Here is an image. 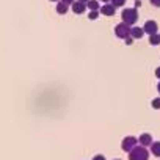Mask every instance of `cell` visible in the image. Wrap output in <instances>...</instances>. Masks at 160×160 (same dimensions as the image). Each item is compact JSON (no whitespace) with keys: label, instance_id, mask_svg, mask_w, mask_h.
I'll return each instance as SVG.
<instances>
[{"label":"cell","instance_id":"cell-1","mask_svg":"<svg viewBox=\"0 0 160 160\" xmlns=\"http://www.w3.org/2000/svg\"><path fill=\"white\" fill-rule=\"evenodd\" d=\"M149 158V151L144 146H135L129 152V160H148Z\"/></svg>","mask_w":160,"mask_h":160},{"label":"cell","instance_id":"cell-2","mask_svg":"<svg viewBox=\"0 0 160 160\" xmlns=\"http://www.w3.org/2000/svg\"><path fill=\"white\" fill-rule=\"evenodd\" d=\"M121 19H122L124 24H127V25H133V24L138 21L137 8H126V10L121 13Z\"/></svg>","mask_w":160,"mask_h":160},{"label":"cell","instance_id":"cell-3","mask_svg":"<svg viewBox=\"0 0 160 160\" xmlns=\"http://www.w3.org/2000/svg\"><path fill=\"white\" fill-rule=\"evenodd\" d=\"M130 28H132L130 25L121 22V24H118V25L115 27V35H116L118 38H121V39H126L127 36H130Z\"/></svg>","mask_w":160,"mask_h":160},{"label":"cell","instance_id":"cell-4","mask_svg":"<svg viewBox=\"0 0 160 160\" xmlns=\"http://www.w3.org/2000/svg\"><path fill=\"white\" fill-rule=\"evenodd\" d=\"M137 141H138V138H135V137H126L124 140H122V143H121V148H122V151H126V152H130L135 146H137Z\"/></svg>","mask_w":160,"mask_h":160},{"label":"cell","instance_id":"cell-5","mask_svg":"<svg viewBox=\"0 0 160 160\" xmlns=\"http://www.w3.org/2000/svg\"><path fill=\"white\" fill-rule=\"evenodd\" d=\"M143 30H144V33H148V35H154V33H157L158 25H157V22H155V21H148V22L144 24Z\"/></svg>","mask_w":160,"mask_h":160},{"label":"cell","instance_id":"cell-6","mask_svg":"<svg viewBox=\"0 0 160 160\" xmlns=\"http://www.w3.org/2000/svg\"><path fill=\"white\" fill-rule=\"evenodd\" d=\"M71 7H72V11H74L75 14H83V13H85V10H87V3L78 2V0H75V2H74Z\"/></svg>","mask_w":160,"mask_h":160},{"label":"cell","instance_id":"cell-7","mask_svg":"<svg viewBox=\"0 0 160 160\" xmlns=\"http://www.w3.org/2000/svg\"><path fill=\"white\" fill-rule=\"evenodd\" d=\"M138 141H140V144L141 146H144V148H148V146H151L154 141H152V135L151 133H141L140 135V138H138Z\"/></svg>","mask_w":160,"mask_h":160},{"label":"cell","instance_id":"cell-8","mask_svg":"<svg viewBox=\"0 0 160 160\" xmlns=\"http://www.w3.org/2000/svg\"><path fill=\"white\" fill-rule=\"evenodd\" d=\"M101 13L104 14V16H113L115 13H116V7H113L112 3H107V5H104L102 8H101Z\"/></svg>","mask_w":160,"mask_h":160},{"label":"cell","instance_id":"cell-9","mask_svg":"<svg viewBox=\"0 0 160 160\" xmlns=\"http://www.w3.org/2000/svg\"><path fill=\"white\" fill-rule=\"evenodd\" d=\"M144 35V30L143 28H140V27H132L130 28V36L133 38V39H138V38H141Z\"/></svg>","mask_w":160,"mask_h":160},{"label":"cell","instance_id":"cell-10","mask_svg":"<svg viewBox=\"0 0 160 160\" xmlns=\"http://www.w3.org/2000/svg\"><path fill=\"white\" fill-rule=\"evenodd\" d=\"M151 152H152V155L160 158V141H154L151 144Z\"/></svg>","mask_w":160,"mask_h":160},{"label":"cell","instance_id":"cell-11","mask_svg":"<svg viewBox=\"0 0 160 160\" xmlns=\"http://www.w3.org/2000/svg\"><path fill=\"white\" fill-rule=\"evenodd\" d=\"M68 10H69V5H66L63 2H58V5H57V13L58 14H66Z\"/></svg>","mask_w":160,"mask_h":160},{"label":"cell","instance_id":"cell-12","mask_svg":"<svg viewBox=\"0 0 160 160\" xmlns=\"http://www.w3.org/2000/svg\"><path fill=\"white\" fill-rule=\"evenodd\" d=\"M149 44H151V46H158V44H160V35H158V33L149 35Z\"/></svg>","mask_w":160,"mask_h":160},{"label":"cell","instance_id":"cell-13","mask_svg":"<svg viewBox=\"0 0 160 160\" xmlns=\"http://www.w3.org/2000/svg\"><path fill=\"white\" fill-rule=\"evenodd\" d=\"M87 7H88L91 11H98V10H99V2H98V0H88Z\"/></svg>","mask_w":160,"mask_h":160},{"label":"cell","instance_id":"cell-14","mask_svg":"<svg viewBox=\"0 0 160 160\" xmlns=\"http://www.w3.org/2000/svg\"><path fill=\"white\" fill-rule=\"evenodd\" d=\"M151 105H152V108H155V110H160V98H155V99H152Z\"/></svg>","mask_w":160,"mask_h":160},{"label":"cell","instance_id":"cell-15","mask_svg":"<svg viewBox=\"0 0 160 160\" xmlns=\"http://www.w3.org/2000/svg\"><path fill=\"white\" fill-rule=\"evenodd\" d=\"M110 3L113 5V7H124V3H126V0H110Z\"/></svg>","mask_w":160,"mask_h":160},{"label":"cell","instance_id":"cell-16","mask_svg":"<svg viewBox=\"0 0 160 160\" xmlns=\"http://www.w3.org/2000/svg\"><path fill=\"white\" fill-rule=\"evenodd\" d=\"M88 16H90V19H93V21H94V19H98V18H99V13H98V11H90V13H88Z\"/></svg>","mask_w":160,"mask_h":160},{"label":"cell","instance_id":"cell-17","mask_svg":"<svg viewBox=\"0 0 160 160\" xmlns=\"http://www.w3.org/2000/svg\"><path fill=\"white\" fill-rule=\"evenodd\" d=\"M149 2H151V5H152V7L160 8V0H149Z\"/></svg>","mask_w":160,"mask_h":160},{"label":"cell","instance_id":"cell-18","mask_svg":"<svg viewBox=\"0 0 160 160\" xmlns=\"http://www.w3.org/2000/svg\"><path fill=\"white\" fill-rule=\"evenodd\" d=\"M93 160H107V158H105L102 154H98V155H94V157H93Z\"/></svg>","mask_w":160,"mask_h":160},{"label":"cell","instance_id":"cell-19","mask_svg":"<svg viewBox=\"0 0 160 160\" xmlns=\"http://www.w3.org/2000/svg\"><path fill=\"white\" fill-rule=\"evenodd\" d=\"M124 41H126V44H127V46H130V44L133 42V38H132V36H127Z\"/></svg>","mask_w":160,"mask_h":160},{"label":"cell","instance_id":"cell-20","mask_svg":"<svg viewBox=\"0 0 160 160\" xmlns=\"http://www.w3.org/2000/svg\"><path fill=\"white\" fill-rule=\"evenodd\" d=\"M60 2H63V3H66V5H72L75 0H60Z\"/></svg>","mask_w":160,"mask_h":160},{"label":"cell","instance_id":"cell-21","mask_svg":"<svg viewBox=\"0 0 160 160\" xmlns=\"http://www.w3.org/2000/svg\"><path fill=\"white\" fill-rule=\"evenodd\" d=\"M141 7V0H135V8H140Z\"/></svg>","mask_w":160,"mask_h":160},{"label":"cell","instance_id":"cell-22","mask_svg":"<svg viewBox=\"0 0 160 160\" xmlns=\"http://www.w3.org/2000/svg\"><path fill=\"white\" fill-rule=\"evenodd\" d=\"M155 75H157V78H160V68L155 69Z\"/></svg>","mask_w":160,"mask_h":160},{"label":"cell","instance_id":"cell-23","mask_svg":"<svg viewBox=\"0 0 160 160\" xmlns=\"http://www.w3.org/2000/svg\"><path fill=\"white\" fill-rule=\"evenodd\" d=\"M78 2H83V3H87V2H88V0H78Z\"/></svg>","mask_w":160,"mask_h":160},{"label":"cell","instance_id":"cell-24","mask_svg":"<svg viewBox=\"0 0 160 160\" xmlns=\"http://www.w3.org/2000/svg\"><path fill=\"white\" fill-rule=\"evenodd\" d=\"M157 90H158V93H160V82H158V87H157Z\"/></svg>","mask_w":160,"mask_h":160},{"label":"cell","instance_id":"cell-25","mask_svg":"<svg viewBox=\"0 0 160 160\" xmlns=\"http://www.w3.org/2000/svg\"><path fill=\"white\" fill-rule=\"evenodd\" d=\"M102 2H110V0H102Z\"/></svg>","mask_w":160,"mask_h":160},{"label":"cell","instance_id":"cell-26","mask_svg":"<svg viewBox=\"0 0 160 160\" xmlns=\"http://www.w3.org/2000/svg\"><path fill=\"white\" fill-rule=\"evenodd\" d=\"M50 2H57V0H50Z\"/></svg>","mask_w":160,"mask_h":160},{"label":"cell","instance_id":"cell-27","mask_svg":"<svg viewBox=\"0 0 160 160\" xmlns=\"http://www.w3.org/2000/svg\"><path fill=\"white\" fill-rule=\"evenodd\" d=\"M116 160H121V158H116Z\"/></svg>","mask_w":160,"mask_h":160}]
</instances>
